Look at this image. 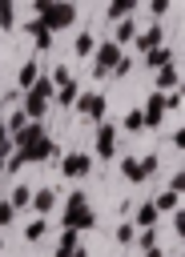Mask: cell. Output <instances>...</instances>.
<instances>
[{"label":"cell","mask_w":185,"mask_h":257,"mask_svg":"<svg viewBox=\"0 0 185 257\" xmlns=\"http://www.w3.org/2000/svg\"><path fill=\"white\" fill-rule=\"evenodd\" d=\"M64 225L68 229H76V233H84V229H92L97 225V213L88 209V197L76 189V193H68V205H64Z\"/></svg>","instance_id":"cell-1"},{"label":"cell","mask_w":185,"mask_h":257,"mask_svg":"<svg viewBox=\"0 0 185 257\" xmlns=\"http://www.w3.org/2000/svg\"><path fill=\"white\" fill-rule=\"evenodd\" d=\"M60 173L72 177V181H80V177L92 173V157H88V153H68V157L60 161Z\"/></svg>","instance_id":"cell-2"},{"label":"cell","mask_w":185,"mask_h":257,"mask_svg":"<svg viewBox=\"0 0 185 257\" xmlns=\"http://www.w3.org/2000/svg\"><path fill=\"white\" fill-rule=\"evenodd\" d=\"M113 153H117V128L101 120V128H97V157H101V161H109Z\"/></svg>","instance_id":"cell-3"},{"label":"cell","mask_w":185,"mask_h":257,"mask_svg":"<svg viewBox=\"0 0 185 257\" xmlns=\"http://www.w3.org/2000/svg\"><path fill=\"white\" fill-rule=\"evenodd\" d=\"M76 108H80V116H88V120H105V96H97V92L76 96Z\"/></svg>","instance_id":"cell-4"},{"label":"cell","mask_w":185,"mask_h":257,"mask_svg":"<svg viewBox=\"0 0 185 257\" xmlns=\"http://www.w3.org/2000/svg\"><path fill=\"white\" fill-rule=\"evenodd\" d=\"M133 225H137V229H157V225H161V213H157V205H153V201L137 205V209H133Z\"/></svg>","instance_id":"cell-5"},{"label":"cell","mask_w":185,"mask_h":257,"mask_svg":"<svg viewBox=\"0 0 185 257\" xmlns=\"http://www.w3.org/2000/svg\"><path fill=\"white\" fill-rule=\"evenodd\" d=\"M72 16H76V8H72V4H48L44 24H48V28H64V24H72Z\"/></svg>","instance_id":"cell-6"},{"label":"cell","mask_w":185,"mask_h":257,"mask_svg":"<svg viewBox=\"0 0 185 257\" xmlns=\"http://www.w3.org/2000/svg\"><path fill=\"white\" fill-rule=\"evenodd\" d=\"M32 213H40V217H48L52 209H56V189H32V205H28Z\"/></svg>","instance_id":"cell-7"},{"label":"cell","mask_w":185,"mask_h":257,"mask_svg":"<svg viewBox=\"0 0 185 257\" xmlns=\"http://www.w3.org/2000/svg\"><path fill=\"white\" fill-rule=\"evenodd\" d=\"M161 120H165V92L149 96V104H145V124H149V128H157Z\"/></svg>","instance_id":"cell-8"},{"label":"cell","mask_w":185,"mask_h":257,"mask_svg":"<svg viewBox=\"0 0 185 257\" xmlns=\"http://www.w3.org/2000/svg\"><path fill=\"white\" fill-rule=\"evenodd\" d=\"M117 60H121V44H101V52H97V72H109Z\"/></svg>","instance_id":"cell-9"},{"label":"cell","mask_w":185,"mask_h":257,"mask_svg":"<svg viewBox=\"0 0 185 257\" xmlns=\"http://www.w3.org/2000/svg\"><path fill=\"white\" fill-rule=\"evenodd\" d=\"M153 205H157V213L165 217V213H173V209H181V193H173V189H165V193H157V197H153Z\"/></svg>","instance_id":"cell-10"},{"label":"cell","mask_w":185,"mask_h":257,"mask_svg":"<svg viewBox=\"0 0 185 257\" xmlns=\"http://www.w3.org/2000/svg\"><path fill=\"white\" fill-rule=\"evenodd\" d=\"M121 177H125V181H133V185L149 181V177H145V169H141V161H133V157H129V161H121Z\"/></svg>","instance_id":"cell-11"},{"label":"cell","mask_w":185,"mask_h":257,"mask_svg":"<svg viewBox=\"0 0 185 257\" xmlns=\"http://www.w3.org/2000/svg\"><path fill=\"white\" fill-rule=\"evenodd\" d=\"M8 201H12V209L20 213V209H28L32 205V185H16L12 193H8Z\"/></svg>","instance_id":"cell-12"},{"label":"cell","mask_w":185,"mask_h":257,"mask_svg":"<svg viewBox=\"0 0 185 257\" xmlns=\"http://www.w3.org/2000/svg\"><path fill=\"white\" fill-rule=\"evenodd\" d=\"M44 233H48V221H44V217L36 213V217H32V221L24 225V241H40Z\"/></svg>","instance_id":"cell-13"},{"label":"cell","mask_w":185,"mask_h":257,"mask_svg":"<svg viewBox=\"0 0 185 257\" xmlns=\"http://www.w3.org/2000/svg\"><path fill=\"white\" fill-rule=\"evenodd\" d=\"M157 88H161V92H165V88H177V68L161 64V72H157Z\"/></svg>","instance_id":"cell-14"},{"label":"cell","mask_w":185,"mask_h":257,"mask_svg":"<svg viewBox=\"0 0 185 257\" xmlns=\"http://www.w3.org/2000/svg\"><path fill=\"white\" fill-rule=\"evenodd\" d=\"M76 96H80V88H76V80H64V84H60V92H56V100H60V104H72Z\"/></svg>","instance_id":"cell-15"},{"label":"cell","mask_w":185,"mask_h":257,"mask_svg":"<svg viewBox=\"0 0 185 257\" xmlns=\"http://www.w3.org/2000/svg\"><path fill=\"white\" fill-rule=\"evenodd\" d=\"M133 237H137V225H133V221L117 225V245H133Z\"/></svg>","instance_id":"cell-16"},{"label":"cell","mask_w":185,"mask_h":257,"mask_svg":"<svg viewBox=\"0 0 185 257\" xmlns=\"http://www.w3.org/2000/svg\"><path fill=\"white\" fill-rule=\"evenodd\" d=\"M133 245H137V249H149V245H157V229H137Z\"/></svg>","instance_id":"cell-17"},{"label":"cell","mask_w":185,"mask_h":257,"mask_svg":"<svg viewBox=\"0 0 185 257\" xmlns=\"http://www.w3.org/2000/svg\"><path fill=\"white\" fill-rule=\"evenodd\" d=\"M76 245H80V233L64 225V229H60V245H56V249H76Z\"/></svg>","instance_id":"cell-18"},{"label":"cell","mask_w":185,"mask_h":257,"mask_svg":"<svg viewBox=\"0 0 185 257\" xmlns=\"http://www.w3.org/2000/svg\"><path fill=\"white\" fill-rule=\"evenodd\" d=\"M12 221H16V209H12V201H0V233H4Z\"/></svg>","instance_id":"cell-19"},{"label":"cell","mask_w":185,"mask_h":257,"mask_svg":"<svg viewBox=\"0 0 185 257\" xmlns=\"http://www.w3.org/2000/svg\"><path fill=\"white\" fill-rule=\"evenodd\" d=\"M125 128H129V133H141V128H145V112H137V108H133V112L125 116Z\"/></svg>","instance_id":"cell-20"},{"label":"cell","mask_w":185,"mask_h":257,"mask_svg":"<svg viewBox=\"0 0 185 257\" xmlns=\"http://www.w3.org/2000/svg\"><path fill=\"white\" fill-rule=\"evenodd\" d=\"M161 44V28H153V32H145L141 40H137V48H157Z\"/></svg>","instance_id":"cell-21"},{"label":"cell","mask_w":185,"mask_h":257,"mask_svg":"<svg viewBox=\"0 0 185 257\" xmlns=\"http://www.w3.org/2000/svg\"><path fill=\"white\" fill-rule=\"evenodd\" d=\"M157 165H161V161H157V153L141 157V169H145V177H153V173H157Z\"/></svg>","instance_id":"cell-22"},{"label":"cell","mask_w":185,"mask_h":257,"mask_svg":"<svg viewBox=\"0 0 185 257\" xmlns=\"http://www.w3.org/2000/svg\"><path fill=\"white\" fill-rule=\"evenodd\" d=\"M133 4H137V0H113V4H109V16H121V12H129Z\"/></svg>","instance_id":"cell-23"},{"label":"cell","mask_w":185,"mask_h":257,"mask_svg":"<svg viewBox=\"0 0 185 257\" xmlns=\"http://www.w3.org/2000/svg\"><path fill=\"white\" fill-rule=\"evenodd\" d=\"M149 64H153V68H161V64H169V52H161V48H153V52H149Z\"/></svg>","instance_id":"cell-24"},{"label":"cell","mask_w":185,"mask_h":257,"mask_svg":"<svg viewBox=\"0 0 185 257\" xmlns=\"http://www.w3.org/2000/svg\"><path fill=\"white\" fill-rule=\"evenodd\" d=\"M32 80H36V64H24V68H20V84H24V88H28V84H32Z\"/></svg>","instance_id":"cell-25"},{"label":"cell","mask_w":185,"mask_h":257,"mask_svg":"<svg viewBox=\"0 0 185 257\" xmlns=\"http://www.w3.org/2000/svg\"><path fill=\"white\" fill-rule=\"evenodd\" d=\"M0 24H4V28L12 24V0H0Z\"/></svg>","instance_id":"cell-26"},{"label":"cell","mask_w":185,"mask_h":257,"mask_svg":"<svg viewBox=\"0 0 185 257\" xmlns=\"http://www.w3.org/2000/svg\"><path fill=\"white\" fill-rule=\"evenodd\" d=\"M88 52H92V36H80L76 40V56H88Z\"/></svg>","instance_id":"cell-27"},{"label":"cell","mask_w":185,"mask_h":257,"mask_svg":"<svg viewBox=\"0 0 185 257\" xmlns=\"http://www.w3.org/2000/svg\"><path fill=\"white\" fill-rule=\"evenodd\" d=\"M125 40H133V24H129V20H125L121 32H117V44H125Z\"/></svg>","instance_id":"cell-28"},{"label":"cell","mask_w":185,"mask_h":257,"mask_svg":"<svg viewBox=\"0 0 185 257\" xmlns=\"http://www.w3.org/2000/svg\"><path fill=\"white\" fill-rule=\"evenodd\" d=\"M64 80H72V76H68V68H56V72H52V84H64Z\"/></svg>","instance_id":"cell-29"},{"label":"cell","mask_w":185,"mask_h":257,"mask_svg":"<svg viewBox=\"0 0 185 257\" xmlns=\"http://www.w3.org/2000/svg\"><path fill=\"white\" fill-rule=\"evenodd\" d=\"M141 253H145V257H165V249H161V245H149V249H141Z\"/></svg>","instance_id":"cell-30"},{"label":"cell","mask_w":185,"mask_h":257,"mask_svg":"<svg viewBox=\"0 0 185 257\" xmlns=\"http://www.w3.org/2000/svg\"><path fill=\"white\" fill-rule=\"evenodd\" d=\"M165 8H169V0H153V12H157V16H161Z\"/></svg>","instance_id":"cell-31"},{"label":"cell","mask_w":185,"mask_h":257,"mask_svg":"<svg viewBox=\"0 0 185 257\" xmlns=\"http://www.w3.org/2000/svg\"><path fill=\"white\" fill-rule=\"evenodd\" d=\"M68 257H88V249H84V245H76V249H72Z\"/></svg>","instance_id":"cell-32"},{"label":"cell","mask_w":185,"mask_h":257,"mask_svg":"<svg viewBox=\"0 0 185 257\" xmlns=\"http://www.w3.org/2000/svg\"><path fill=\"white\" fill-rule=\"evenodd\" d=\"M0 177H4V153H0Z\"/></svg>","instance_id":"cell-33"},{"label":"cell","mask_w":185,"mask_h":257,"mask_svg":"<svg viewBox=\"0 0 185 257\" xmlns=\"http://www.w3.org/2000/svg\"><path fill=\"white\" fill-rule=\"evenodd\" d=\"M0 253H4V233H0Z\"/></svg>","instance_id":"cell-34"}]
</instances>
